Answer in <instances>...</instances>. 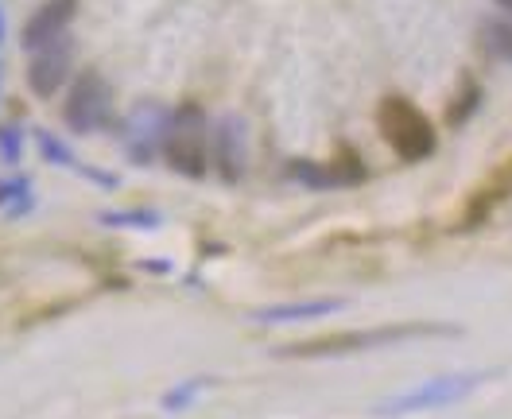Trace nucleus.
<instances>
[{"instance_id": "1", "label": "nucleus", "mask_w": 512, "mask_h": 419, "mask_svg": "<svg viewBox=\"0 0 512 419\" xmlns=\"http://www.w3.org/2000/svg\"><path fill=\"white\" fill-rule=\"evenodd\" d=\"M458 326L443 323H404V326H377V330H342V334H315L295 346H284L280 357H346L361 350H381L412 338H458Z\"/></svg>"}, {"instance_id": "2", "label": "nucleus", "mask_w": 512, "mask_h": 419, "mask_svg": "<svg viewBox=\"0 0 512 419\" xmlns=\"http://www.w3.org/2000/svg\"><path fill=\"white\" fill-rule=\"evenodd\" d=\"M501 377V369H474V373H450V377H435L423 381L419 388H408L400 396H388L384 404H377V416L396 419V416H416V412H431V408H447L466 400L470 392H478L485 381Z\"/></svg>"}, {"instance_id": "3", "label": "nucleus", "mask_w": 512, "mask_h": 419, "mask_svg": "<svg viewBox=\"0 0 512 419\" xmlns=\"http://www.w3.org/2000/svg\"><path fill=\"white\" fill-rule=\"evenodd\" d=\"M163 156L187 179H202L210 171V121H206V113L198 105H183L171 117V132H167Z\"/></svg>"}, {"instance_id": "4", "label": "nucleus", "mask_w": 512, "mask_h": 419, "mask_svg": "<svg viewBox=\"0 0 512 419\" xmlns=\"http://www.w3.org/2000/svg\"><path fill=\"white\" fill-rule=\"evenodd\" d=\"M377 125H381L384 140L396 148L400 160L419 163L435 152V129H431V121L419 113L412 101H404V97H388L384 101L381 113H377Z\"/></svg>"}, {"instance_id": "5", "label": "nucleus", "mask_w": 512, "mask_h": 419, "mask_svg": "<svg viewBox=\"0 0 512 419\" xmlns=\"http://www.w3.org/2000/svg\"><path fill=\"white\" fill-rule=\"evenodd\" d=\"M109 117H113V86L97 70H86L70 86V94H66V105H63L66 129L78 132V136H90V132L105 129Z\"/></svg>"}, {"instance_id": "6", "label": "nucleus", "mask_w": 512, "mask_h": 419, "mask_svg": "<svg viewBox=\"0 0 512 419\" xmlns=\"http://www.w3.org/2000/svg\"><path fill=\"white\" fill-rule=\"evenodd\" d=\"M171 109H163L156 101H140L121 125V144H125L128 160L136 163H152L167 144V132H171Z\"/></svg>"}, {"instance_id": "7", "label": "nucleus", "mask_w": 512, "mask_h": 419, "mask_svg": "<svg viewBox=\"0 0 512 419\" xmlns=\"http://www.w3.org/2000/svg\"><path fill=\"white\" fill-rule=\"evenodd\" d=\"M70 66H74V39L59 35L55 43L32 51V63H28V86L35 97H55V90H63V82L70 78Z\"/></svg>"}, {"instance_id": "8", "label": "nucleus", "mask_w": 512, "mask_h": 419, "mask_svg": "<svg viewBox=\"0 0 512 419\" xmlns=\"http://www.w3.org/2000/svg\"><path fill=\"white\" fill-rule=\"evenodd\" d=\"M210 156H214V167L222 171L225 183H237L245 175V163H249V152H245V121L225 113L222 121L214 125V136H210Z\"/></svg>"}, {"instance_id": "9", "label": "nucleus", "mask_w": 512, "mask_h": 419, "mask_svg": "<svg viewBox=\"0 0 512 419\" xmlns=\"http://www.w3.org/2000/svg\"><path fill=\"white\" fill-rule=\"evenodd\" d=\"M74 8H78V0H47L24 24V51H39V47L55 43L59 35H66L70 20H74Z\"/></svg>"}, {"instance_id": "10", "label": "nucleus", "mask_w": 512, "mask_h": 419, "mask_svg": "<svg viewBox=\"0 0 512 419\" xmlns=\"http://www.w3.org/2000/svg\"><path fill=\"white\" fill-rule=\"evenodd\" d=\"M346 311V299H307V303H276V307H260L253 319L264 326H284V323H311V319H326Z\"/></svg>"}, {"instance_id": "11", "label": "nucleus", "mask_w": 512, "mask_h": 419, "mask_svg": "<svg viewBox=\"0 0 512 419\" xmlns=\"http://www.w3.org/2000/svg\"><path fill=\"white\" fill-rule=\"evenodd\" d=\"M481 47H485L493 59L512 63V24H505V20H485V24H481Z\"/></svg>"}, {"instance_id": "12", "label": "nucleus", "mask_w": 512, "mask_h": 419, "mask_svg": "<svg viewBox=\"0 0 512 419\" xmlns=\"http://www.w3.org/2000/svg\"><path fill=\"white\" fill-rule=\"evenodd\" d=\"M291 179L307 183V187H342L334 163H311V160H295L291 163Z\"/></svg>"}, {"instance_id": "13", "label": "nucleus", "mask_w": 512, "mask_h": 419, "mask_svg": "<svg viewBox=\"0 0 512 419\" xmlns=\"http://www.w3.org/2000/svg\"><path fill=\"white\" fill-rule=\"evenodd\" d=\"M206 388H214V381L210 377H194V381H183L179 388H171L167 396L160 400V408L163 412H187L194 400L206 392Z\"/></svg>"}, {"instance_id": "14", "label": "nucleus", "mask_w": 512, "mask_h": 419, "mask_svg": "<svg viewBox=\"0 0 512 419\" xmlns=\"http://www.w3.org/2000/svg\"><path fill=\"white\" fill-rule=\"evenodd\" d=\"M35 144H39V152H43V160L59 163V167H70V171H78V175H86V167L74 160V152L66 148L59 136H51L47 129H35Z\"/></svg>"}, {"instance_id": "15", "label": "nucleus", "mask_w": 512, "mask_h": 419, "mask_svg": "<svg viewBox=\"0 0 512 419\" xmlns=\"http://www.w3.org/2000/svg\"><path fill=\"white\" fill-rule=\"evenodd\" d=\"M0 210H8V214L32 210V183L28 179H0Z\"/></svg>"}, {"instance_id": "16", "label": "nucleus", "mask_w": 512, "mask_h": 419, "mask_svg": "<svg viewBox=\"0 0 512 419\" xmlns=\"http://www.w3.org/2000/svg\"><path fill=\"white\" fill-rule=\"evenodd\" d=\"M101 222L117 229H152L160 226V214L156 210H109V214H101Z\"/></svg>"}, {"instance_id": "17", "label": "nucleus", "mask_w": 512, "mask_h": 419, "mask_svg": "<svg viewBox=\"0 0 512 419\" xmlns=\"http://www.w3.org/2000/svg\"><path fill=\"white\" fill-rule=\"evenodd\" d=\"M478 101H481V90H478V86H470L462 101L454 97V109L447 113V121H450V125H466V121H470V117L478 113Z\"/></svg>"}, {"instance_id": "18", "label": "nucleus", "mask_w": 512, "mask_h": 419, "mask_svg": "<svg viewBox=\"0 0 512 419\" xmlns=\"http://www.w3.org/2000/svg\"><path fill=\"white\" fill-rule=\"evenodd\" d=\"M0 156H4V163H20V156H24V132L16 125L0 129Z\"/></svg>"}, {"instance_id": "19", "label": "nucleus", "mask_w": 512, "mask_h": 419, "mask_svg": "<svg viewBox=\"0 0 512 419\" xmlns=\"http://www.w3.org/2000/svg\"><path fill=\"white\" fill-rule=\"evenodd\" d=\"M497 4H501V8H505V12H512V0H497Z\"/></svg>"}, {"instance_id": "20", "label": "nucleus", "mask_w": 512, "mask_h": 419, "mask_svg": "<svg viewBox=\"0 0 512 419\" xmlns=\"http://www.w3.org/2000/svg\"><path fill=\"white\" fill-rule=\"evenodd\" d=\"M0 43H4V12H0Z\"/></svg>"}]
</instances>
